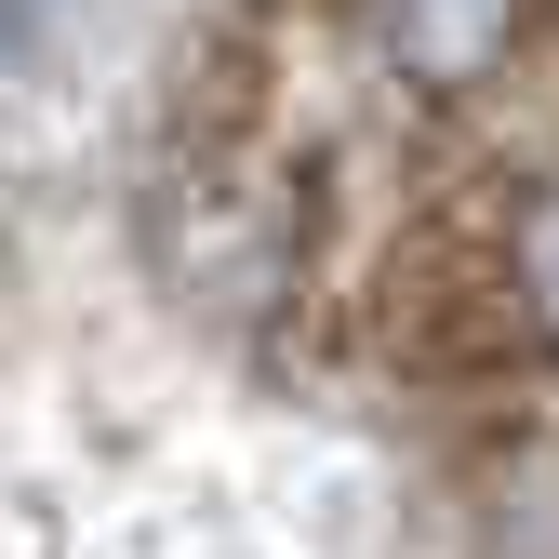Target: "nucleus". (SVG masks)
Wrapping results in <instances>:
<instances>
[{"label": "nucleus", "instance_id": "1", "mask_svg": "<svg viewBox=\"0 0 559 559\" xmlns=\"http://www.w3.org/2000/svg\"><path fill=\"white\" fill-rule=\"evenodd\" d=\"M386 53L413 81H479L507 53V0H386Z\"/></svg>", "mask_w": 559, "mask_h": 559}, {"label": "nucleus", "instance_id": "2", "mask_svg": "<svg viewBox=\"0 0 559 559\" xmlns=\"http://www.w3.org/2000/svg\"><path fill=\"white\" fill-rule=\"evenodd\" d=\"M520 280H533V307H546V333H559V187H546V214H533V240H520Z\"/></svg>", "mask_w": 559, "mask_h": 559}]
</instances>
